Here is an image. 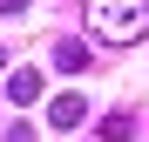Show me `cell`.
<instances>
[{"mask_svg":"<svg viewBox=\"0 0 149 142\" xmlns=\"http://www.w3.org/2000/svg\"><path fill=\"white\" fill-rule=\"evenodd\" d=\"M81 27L102 47H136L149 41V0H81Z\"/></svg>","mask_w":149,"mask_h":142,"instance_id":"6da1fadb","label":"cell"},{"mask_svg":"<svg viewBox=\"0 0 149 142\" xmlns=\"http://www.w3.org/2000/svg\"><path fill=\"white\" fill-rule=\"evenodd\" d=\"M7 142H34V129H27V122H14V129H7Z\"/></svg>","mask_w":149,"mask_h":142,"instance_id":"52a82bcc","label":"cell"},{"mask_svg":"<svg viewBox=\"0 0 149 142\" xmlns=\"http://www.w3.org/2000/svg\"><path fill=\"white\" fill-rule=\"evenodd\" d=\"M0 68H7V54H0Z\"/></svg>","mask_w":149,"mask_h":142,"instance_id":"ba28073f","label":"cell"},{"mask_svg":"<svg viewBox=\"0 0 149 142\" xmlns=\"http://www.w3.org/2000/svg\"><path fill=\"white\" fill-rule=\"evenodd\" d=\"M27 7H34V0H0V14H14V20L27 14Z\"/></svg>","mask_w":149,"mask_h":142,"instance_id":"8992f818","label":"cell"},{"mask_svg":"<svg viewBox=\"0 0 149 142\" xmlns=\"http://www.w3.org/2000/svg\"><path fill=\"white\" fill-rule=\"evenodd\" d=\"M102 142H129V115H109V122H102Z\"/></svg>","mask_w":149,"mask_h":142,"instance_id":"5b68a950","label":"cell"},{"mask_svg":"<svg viewBox=\"0 0 149 142\" xmlns=\"http://www.w3.org/2000/svg\"><path fill=\"white\" fill-rule=\"evenodd\" d=\"M47 122H54V129H68V135H74V129L88 122V102H81V95H54V102H47Z\"/></svg>","mask_w":149,"mask_h":142,"instance_id":"7a4b0ae2","label":"cell"},{"mask_svg":"<svg viewBox=\"0 0 149 142\" xmlns=\"http://www.w3.org/2000/svg\"><path fill=\"white\" fill-rule=\"evenodd\" d=\"M54 68L81 75V68H88V47H81V41H54Z\"/></svg>","mask_w":149,"mask_h":142,"instance_id":"277c9868","label":"cell"},{"mask_svg":"<svg viewBox=\"0 0 149 142\" xmlns=\"http://www.w3.org/2000/svg\"><path fill=\"white\" fill-rule=\"evenodd\" d=\"M7 95H14L20 108H27V102H41V75H34V68H14V75H7Z\"/></svg>","mask_w":149,"mask_h":142,"instance_id":"3957f363","label":"cell"}]
</instances>
